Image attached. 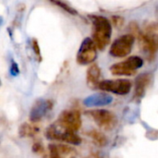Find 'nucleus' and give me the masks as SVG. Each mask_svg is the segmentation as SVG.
<instances>
[{
    "label": "nucleus",
    "instance_id": "nucleus-1",
    "mask_svg": "<svg viewBox=\"0 0 158 158\" xmlns=\"http://www.w3.org/2000/svg\"><path fill=\"white\" fill-rule=\"evenodd\" d=\"M89 18L94 27L93 40L98 49L104 50L110 43L112 35V25L107 18L104 16L90 15Z\"/></svg>",
    "mask_w": 158,
    "mask_h": 158
},
{
    "label": "nucleus",
    "instance_id": "nucleus-2",
    "mask_svg": "<svg viewBox=\"0 0 158 158\" xmlns=\"http://www.w3.org/2000/svg\"><path fill=\"white\" fill-rule=\"evenodd\" d=\"M86 115L89 116L95 124L102 130L110 131L116 128L118 125V118L110 110L107 109H92L86 112Z\"/></svg>",
    "mask_w": 158,
    "mask_h": 158
},
{
    "label": "nucleus",
    "instance_id": "nucleus-3",
    "mask_svg": "<svg viewBox=\"0 0 158 158\" xmlns=\"http://www.w3.org/2000/svg\"><path fill=\"white\" fill-rule=\"evenodd\" d=\"M143 65V59L138 56H132L126 60L114 64L110 68V71L116 76H131Z\"/></svg>",
    "mask_w": 158,
    "mask_h": 158
},
{
    "label": "nucleus",
    "instance_id": "nucleus-4",
    "mask_svg": "<svg viewBox=\"0 0 158 158\" xmlns=\"http://www.w3.org/2000/svg\"><path fill=\"white\" fill-rule=\"evenodd\" d=\"M130 31H131V34L135 38L137 37L138 42H139L140 48H141L142 52L143 53V55H145L146 59L148 61H152L155 58V56H156V53L157 51V48L146 37V35L143 33V31L140 30L138 24H136L135 22L131 23V25H130Z\"/></svg>",
    "mask_w": 158,
    "mask_h": 158
},
{
    "label": "nucleus",
    "instance_id": "nucleus-5",
    "mask_svg": "<svg viewBox=\"0 0 158 158\" xmlns=\"http://www.w3.org/2000/svg\"><path fill=\"white\" fill-rule=\"evenodd\" d=\"M97 88L104 92H108L118 95H126L131 92L132 88V82L127 79L105 80L99 81Z\"/></svg>",
    "mask_w": 158,
    "mask_h": 158
},
{
    "label": "nucleus",
    "instance_id": "nucleus-6",
    "mask_svg": "<svg viewBox=\"0 0 158 158\" xmlns=\"http://www.w3.org/2000/svg\"><path fill=\"white\" fill-rule=\"evenodd\" d=\"M134 42L135 37L131 33L121 35L111 44L109 54L114 57H125L131 54Z\"/></svg>",
    "mask_w": 158,
    "mask_h": 158
},
{
    "label": "nucleus",
    "instance_id": "nucleus-7",
    "mask_svg": "<svg viewBox=\"0 0 158 158\" xmlns=\"http://www.w3.org/2000/svg\"><path fill=\"white\" fill-rule=\"evenodd\" d=\"M97 57V47L93 39L85 38L77 53V63L80 65H88L93 63Z\"/></svg>",
    "mask_w": 158,
    "mask_h": 158
},
{
    "label": "nucleus",
    "instance_id": "nucleus-8",
    "mask_svg": "<svg viewBox=\"0 0 158 158\" xmlns=\"http://www.w3.org/2000/svg\"><path fill=\"white\" fill-rule=\"evenodd\" d=\"M66 129L78 131L81 127V113L78 110L71 109V110H64L58 117L57 119Z\"/></svg>",
    "mask_w": 158,
    "mask_h": 158
},
{
    "label": "nucleus",
    "instance_id": "nucleus-9",
    "mask_svg": "<svg viewBox=\"0 0 158 158\" xmlns=\"http://www.w3.org/2000/svg\"><path fill=\"white\" fill-rule=\"evenodd\" d=\"M53 102L51 100L39 99L37 100L31 108L30 111V120L32 123L40 122L48 112L53 109Z\"/></svg>",
    "mask_w": 158,
    "mask_h": 158
},
{
    "label": "nucleus",
    "instance_id": "nucleus-10",
    "mask_svg": "<svg viewBox=\"0 0 158 158\" xmlns=\"http://www.w3.org/2000/svg\"><path fill=\"white\" fill-rule=\"evenodd\" d=\"M153 81V74L149 72L140 74L135 80V90L133 98L136 101H140L145 94L146 90L151 85Z\"/></svg>",
    "mask_w": 158,
    "mask_h": 158
},
{
    "label": "nucleus",
    "instance_id": "nucleus-11",
    "mask_svg": "<svg viewBox=\"0 0 158 158\" xmlns=\"http://www.w3.org/2000/svg\"><path fill=\"white\" fill-rule=\"evenodd\" d=\"M48 151L51 157H61V156H73L76 155V150L68 144H56L50 143L48 145Z\"/></svg>",
    "mask_w": 158,
    "mask_h": 158
},
{
    "label": "nucleus",
    "instance_id": "nucleus-12",
    "mask_svg": "<svg viewBox=\"0 0 158 158\" xmlns=\"http://www.w3.org/2000/svg\"><path fill=\"white\" fill-rule=\"evenodd\" d=\"M101 76V69L97 64H93L89 67L86 74L87 84L90 88L95 89L98 87L99 80Z\"/></svg>",
    "mask_w": 158,
    "mask_h": 158
},
{
    "label": "nucleus",
    "instance_id": "nucleus-13",
    "mask_svg": "<svg viewBox=\"0 0 158 158\" xmlns=\"http://www.w3.org/2000/svg\"><path fill=\"white\" fill-rule=\"evenodd\" d=\"M143 33L158 49V22H149L145 25Z\"/></svg>",
    "mask_w": 158,
    "mask_h": 158
},
{
    "label": "nucleus",
    "instance_id": "nucleus-14",
    "mask_svg": "<svg viewBox=\"0 0 158 158\" xmlns=\"http://www.w3.org/2000/svg\"><path fill=\"white\" fill-rule=\"evenodd\" d=\"M40 131L39 128L34 126L33 124L24 122L22 123L19 128V135L22 138H28V137H33L36 134H38Z\"/></svg>",
    "mask_w": 158,
    "mask_h": 158
},
{
    "label": "nucleus",
    "instance_id": "nucleus-15",
    "mask_svg": "<svg viewBox=\"0 0 158 158\" xmlns=\"http://www.w3.org/2000/svg\"><path fill=\"white\" fill-rule=\"evenodd\" d=\"M112 97L106 94H95L91 97H88L85 100V104L87 106H99V105H106L111 102Z\"/></svg>",
    "mask_w": 158,
    "mask_h": 158
},
{
    "label": "nucleus",
    "instance_id": "nucleus-16",
    "mask_svg": "<svg viewBox=\"0 0 158 158\" xmlns=\"http://www.w3.org/2000/svg\"><path fill=\"white\" fill-rule=\"evenodd\" d=\"M88 136L94 141V143L100 146V147H104L108 143V140L106 137V135L101 132L100 131L97 130H91L90 131H88Z\"/></svg>",
    "mask_w": 158,
    "mask_h": 158
},
{
    "label": "nucleus",
    "instance_id": "nucleus-17",
    "mask_svg": "<svg viewBox=\"0 0 158 158\" xmlns=\"http://www.w3.org/2000/svg\"><path fill=\"white\" fill-rule=\"evenodd\" d=\"M49 1L52 2V3H54L55 5L60 6L61 8H63V9H64L65 11H67L68 13H69V14H71V15H77V11H76L73 7H71L70 6H69L67 3H65V2H63V1H61V0H49Z\"/></svg>",
    "mask_w": 158,
    "mask_h": 158
},
{
    "label": "nucleus",
    "instance_id": "nucleus-18",
    "mask_svg": "<svg viewBox=\"0 0 158 158\" xmlns=\"http://www.w3.org/2000/svg\"><path fill=\"white\" fill-rule=\"evenodd\" d=\"M31 45H32V49H33V52H34L35 56L38 57V60H39V61H42L41 49H40V46H39V43H38V41H37L36 39H32Z\"/></svg>",
    "mask_w": 158,
    "mask_h": 158
},
{
    "label": "nucleus",
    "instance_id": "nucleus-19",
    "mask_svg": "<svg viewBox=\"0 0 158 158\" xmlns=\"http://www.w3.org/2000/svg\"><path fill=\"white\" fill-rule=\"evenodd\" d=\"M32 152L37 154V155H41V154H44V148L42 144V143L40 142H36L33 143L32 145Z\"/></svg>",
    "mask_w": 158,
    "mask_h": 158
},
{
    "label": "nucleus",
    "instance_id": "nucleus-20",
    "mask_svg": "<svg viewBox=\"0 0 158 158\" xmlns=\"http://www.w3.org/2000/svg\"><path fill=\"white\" fill-rule=\"evenodd\" d=\"M112 19H113V22L116 26L118 27H121L123 26V23H124V19L121 18V17H118V16H114L112 17Z\"/></svg>",
    "mask_w": 158,
    "mask_h": 158
},
{
    "label": "nucleus",
    "instance_id": "nucleus-21",
    "mask_svg": "<svg viewBox=\"0 0 158 158\" xmlns=\"http://www.w3.org/2000/svg\"><path fill=\"white\" fill-rule=\"evenodd\" d=\"M11 69H12V73H13V75H16V74H18V72H19V69H18V66H17V64H16L15 62L12 64V67H11Z\"/></svg>",
    "mask_w": 158,
    "mask_h": 158
},
{
    "label": "nucleus",
    "instance_id": "nucleus-22",
    "mask_svg": "<svg viewBox=\"0 0 158 158\" xmlns=\"http://www.w3.org/2000/svg\"><path fill=\"white\" fill-rule=\"evenodd\" d=\"M156 18H157L158 19V5L157 6H156Z\"/></svg>",
    "mask_w": 158,
    "mask_h": 158
},
{
    "label": "nucleus",
    "instance_id": "nucleus-23",
    "mask_svg": "<svg viewBox=\"0 0 158 158\" xmlns=\"http://www.w3.org/2000/svg\"><path fill=\"white\" fill-rule=\"evenodd\" d=\"M1 22H2V19H1V17H0V24H1Z\"/></svg>",
    "mask_w": 158,
    "mask_h": 158
},
{
    "label": "nucleus",
    "instance_id": "nucleus-24",
    "mask_svg": "<svg viewBox=\"0 0 158 158\" xmlns=\"http://www.w3.org/2000/svg\"><path fill=\"white\" fill-rule=\"evenodd\" d=\"M0 85H1V80H0Z\"/></svg>",
    "mask_w": 158,
    "mask_h": 158
}]
</instances>
